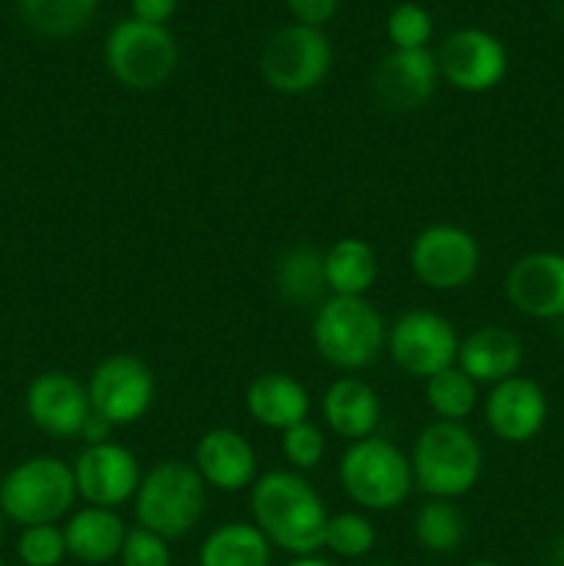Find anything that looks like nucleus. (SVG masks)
<instances>
[{"mask_svg":"<svg viewBox=\"0 0 564 566\" xmlns=\"http://www.w3.org/2000/svg\"><path fill=\"white\" fill-rule=\"evenodd\" d=\"M252 523L271 547L304 558L315 556L324 547L326 514L318 492L299 473L291 470H269L252 484Z\"/></svg>","mask_w":564,"mask_h":566,"instance_id":"nucleus-1","label":"nucleus"},{"mask_svg":"<svg viewBox=\"0 0 564 566\" xmlns=\"http://www.w3.org/2000/svg\"><path fill=\"white\" fill-rule=\"evenodd\" d=\"M409 464L420 492L440 501H457L479 484L484 451L464 423L435 420L415 440Z\"/></svg>","mask_w":564,"mask_h":566,"instance_id":"nucleus-2","label":"nucleus"},{"mask_svg":"<svg viewBox=\"0 0 564 566\" xmlns=\"http://www.w3.org/2000/svg\"><path fill=\"white\" fill-rule=\"evenodd\" d=\"M313 346L332 368H368L387 346L385 318L365 296H330L315 310Z\"/></svg>","mask_w":564,"mask_h":566,"instance_id":"nucleus-3","label":"nucleus"},{"mask_svg":"<svg viewBox=\"0 0 564 566\" xmlns=\"http://www.w3.org/2000/svg\"><path fill=\"white\" fill-rule=\"evenodd\" d=\"M337 481L348 501L365 512H390L412 492V464L398 446L385 437H365L343 451Z\"/></svg>","mask_w":564,"mask_h":566,"instance_id":"nucleus-4","label":"nucleus"},{"mask_svg":"<svg viewBox=\"0 0 564 566\" xmlns=\"http://www.w3.org/2000/svg\"><path fill=\"white\" fill-rule=\"evenodd\" d=\"M136 523L164 539H182L205 512V481L191 462L164 459L142 475L136 490Z\"/></svg>","mask_w":564,"mask_h":566,"instance_id":"nucleus-5","label":"nucleus"},{"mask_svg":"<svg viewBox=\"0 0 564 566\" xmlns=\"http://www.w3.org/2000/svg\"><path fill=\"white\" fill-rule=\"evenodd\" d=\"M75 475L55 457H33L0 479V512L28 525H55L75 506Z\"/></svg>","mask_w":564,"mask_h":566,"instance_id":"nucleus-6","label":"nucleus"},{"mask_svg":"<svg viewBox=\"0 0 564 566\" xmlns=\"http://www.w3.org/2000/svg\"><path fill=\"white\" fill-rule=\"evenodd\" d=\"M105 64L122 86L149 92L175 75L177 42L166 25H149L130 17L111 28L105 39Z\"/></svg>","mask_w":564,"mask_h":566,"instance_id":"nucleus-7","label":"nucleus"},{"mask_svg":"<svg viewBox=\"0 0 564 566\" xmlns=\"http://www.w3.org/2000/svg\"><path fill=\"white\" fill-rule=\"evenodd\" d=\"M332 66V44L321 28L293 25L282 28L265 42L260 53V72L274 92L304 94L313 92Z\"/></svg>","mask_w":564,"mask_h":566,"instance_id":"nucleus-8","label":"nucleus"},{"mask_svg":"<svg viewBox=\"0 0 564 566\" xmlns=\"http://www.w3.org/2000/svg\"><path fill=\"white\" fill-rule=\"evenodd\" d=\"M387 354L401 374L426 381L457 365L459 335L440 313L409 310L387 332Z\"/></svg>","mask_w":564,"mask_h":566,"instance_id":"nucleus-9","label":"nucleus"},{"mask_svg":"<svg viewBox=\"0 0 564 566\" xmlns=\"http://www.w3.org/2000/svg\"><path fill=\"white\" fill-rule=\"evenodd\" d=\"M409 269L420 285L431 291H459L476 280L481 269V247L457 224H431L409 249Z\"/></svg>","mask_w":564,"mask_h":566,"instance_id":"nucleus-10","label":"nucleus"},{"mask_svg":"<svg viewBox=\"0 0 564 566\" xmlns=\"http://www.w3.org/2000/svg\"><path fill=\"white\" fill-rule=\"evenodd\" d=\"M92 412L111 426L138 423L149 412L155 398L153 370L130 354H114L92 370L86 385Z\"/></svg>","mask_w":564,"mask_h":566,"instance_id":"nucleus-11","label":"nucleus"},{"mask_svg":"<svg viewBox=\"0 0 564 566\" xmlns=\"http://www.w3.org/2000/svg\"><path fill=\"white\" fill-rule=\"evenodd\" d=\"M440 75L453 88L468 94H484L506 77L509 55L498 36L481 28H462L446 36L437 53Z\"/></svg>","mask_w":564,"mask_h":566,"instance_id":"nucleus-12","label":"nucleus"},{"mask_svg":"<svg viewBox=\"0 0 564 566\" xmlns=\"http://www.w3.org/2000/svg\"><path fill=\"white\" fill-rule=\"evenodd\" d=\"M72 475H75L77 497L100 509H119L122 503L136 497L142 484L138 459L125 446L111 440L83 448L72 464Z\"/></svg>","mask_w":564,"mask_h":566,"instance_id":"nucleus-13","label":"nucleus"},{"mask_svg":"<svg viewBox=\"0 0 564 566\" xmlns=\"http://www.w3.org/2000/svg\"><path fill=\"white\" fill-rule=\"evenodd\" d=\"M503 291H506L509 304L529 318H564V254H523L509 269Z\"/></svg>","mask_w":564,"mask_h":566,"instance_id":"nucleus-14","label":"nucleus"},{"mask_svg":"<svg viewBox=\"0 0 564 566\" xmlns=\"http://www.w3.org/2000/svg\"><path fill=\"white\" fill-rule=\"evenodd\" d=\"M28 418L50 437H81L83 423L92 415L86 385L64 370L39 374L25 392Z\"/></svg>","mask_w":564,"mask_h":566,"instance_id":"nucleus-15","label":"nucleus"},{"mask_svg":"<svg viewBox=\"0 0 564 566\" xmlns=\"http://www.w3.org/2000/svg\"><path fill=\"white\" fill-rule=\"evenodd\" d=\"M547 396L529 376H512L490 390L484 418L492 434L509 446L531 442L547 420Z\"/></svg>","mask_w":564,"mask_h":566,"instance_id":"nucleus-16","label":"nucleus"},{"mask_svg":"<svg viewBox=\"0 0 564 566\" xmlns=\"http://www.w3.org/2000/svg\"><path fill=\"white\" fill-rule=\"evenodd\" d=\"M440 66L437 55L426 50H393L374 70L370 86L376 99L390 111L420 108L435 94Z\"/></svg>","mask_w":564,"mask_h":566,"instance_id":"nucleus-17","label":"nucleus"},{"mask_svg":"<svg viewBox=\"0 0 564 566\" xmlns=\"http://www.w3.org/2000/svg\"><path fill=\"white\" fill-rule=\"evenodd\" d=\"M194 470L210 490L243 492L258 481V457L252 442L238 431L210 429L194 448Z\"/></svg>","mask_w":564,"mask_h":566,"instance_id":"nucleus-18","label":"nucleus"},{"mask_svg":"<svg viewBox=\"0 0 564 566\" xmlns=\"http://www.w3.org/2000/svg\"><path fill=\"white\" fill-rule=\"evenodd\" d=\"M525 348L512 329L503 326H481L459 340L457 365L476 385H501L520 374Z\"/></svg>","mask_w":564,"mask_h":566,"instance_id":"nucleus-19","label":"nucleus"},{"mask_svg":"<svg viewBox=\"0 0 564 566\" xmlns=\"http://www.w3.org/2000/svg\"><path fill=\"white\" fill-rule=\"evenodd\" d=\"M321 415L332 434L357 442L374 437L382 418V403L368 381L357 376H341L324 390Z\"/></svg>","mask_w":564,"mask_h":566,"instance_id":"nucleus-20","label":"nucleus"},{"mask_svg":"<svg viewBox=\"0 0 564 566\" xmlns=\"http://www.w3.org/2000/svg\"><path fill=\"white\" fill-rule=\"evenodd\" d=\"M247 412L258 426L271 431H288L291 426L307 420L310 392L291 374L269 370L254 376L247 387Z\"/></svg>","mask_w":564,"mask_h":566,"instance_id":"nucleus-21","label":"nucleus"},{"mask_svg":"<svg viewBox=\"0 0 564 566\" xmlns=\"http://www.w3.org/2000/svg\"><path fill=\"white\" fill-rule=\"evenodd\" d=\"M127 525L116 509L83 506L64 525L66 556L83 564H105L119 558Z\"/></svg>","mask_w":564,"mask_h":566,"instance_id":"nucleus-22","label":"nucleus"},{"mask_svg":"<svg viewBox=\"0 0 564 566\" xmlns=\"http://www.w3.org/2000/svg\"><path fill=\"white\" fill-rule=\"evenodd\" d=\"M274 285L288 307H315L326 302V274L324 254L313 247H293L282 252L274 265Z\"/></svg>","mask_w":564,"mask_h":566,"instance_id":"nucleus-23","label":"nucleus"},{"mask_svg":"<svg viewBox=\"0 0 564 566\" xmlns=\"http://www.w3.org/2000/svg\"><path fill=\"white\" fill-rule=\"evenodd\" d=\"M376 252L363 238H341L324 254L326 287L332 296H365L374 287Z\"/></svg>","mask_w":564,"mask_h":566,"instance_id":"nucleus-24","label":"nucleus"},{"mask_svg":"<svg viewBox=\"0 0 564 566\" xmlns=\"http://www.w3.org/2000/svg\"><path fill=\"white\" fill-rule=\"evenodd\" d=\"M271 542L254 523H224L205 536L199 566H269Z\"/></svg>","mask_w":564,"mask_h":566,"instance_id":"nucleus-25","label":"nucleus"},{"mask_svg":"<svg viewBox=\"0 0 564 566\" xmlns=\"http://www.w3.org/2000/svg\"><path fill=\"white\" fill-rule=\"evenodd\" d=\"M426 403L437 420L464 423L479 407V385L459 365H451L426 379Z\"/></svg>","mask_w":564,"mask_h":566,"instance_id":"nucleus-26","label":"nucleus"},{"mask_svg":"<svg viewBox=\"0 0 564 566\" xmlns=\"http://www.w3.org/2000/svg\"><path fill=\"white\" fill-rule=\"evenodd\" d=\"M415 539L429 553H453L464 539V517L453 501L429 497L415 514Z\"/></svg>","mask_w":564,"mask_h":566,"instance_id":"nucleus-27","label":"nucleus"},{"mask_svg":"<svg viewBox=\"0 0 564 566\" xmlns=\"http://www.w3.org/2000/svg\"><path fill=\"white\" fill-rule=\"evenodd\" d=\"M22 14L44 36H75L92 22L97 0H20Z\"/></svg>","mask_w":564,"mask_h":566,"instance_id":"nucleus-28","label":"nucleus"},{"mask_svg":"<svg viewBox=\"0 0 564 566\" xmlns=\"http://www.w3.org/2000/svg\"><path fill=\"white\" fill-rule=\"evenodd\" d=\"M376 528L365 514L341 512L326 520L324 547L337 558H363L374 551Z\"/></svg>","mask_w":564,"mask_h":566,"instance_id":"nucleus-29","label":"nucleus"},{"mask_svg":"<svg viewBox=\"0 0 564 566\" xmlns=\"http://www.w3.org/2000/svg\"><path fill=\"white\" fill-rule=\"evenodd\" d=\"M435 22L431 14L418 3H401L387 17V39L396 50H426Z\"/></svg>","mask_w":564,"mask_h":566,"instance_id":"nucleus-30","label":"nucleus"},{"mask_svg":"<svg viewBox=\"0 0 564 566\" xmlns=\"http://www.w3.org/2000/svg\"><path fill=\"white\" fill-rule=\"evenodd\" d=\"M17 556L25 566H59L66 556L64 528H59V525H28L17 539Z\"/></svg>","mask_w":564,"mask_h":566,"instance_id":"nucleus-31","label":"nucleus"},{"mask_svg":"<svg viewBox=\"0 0 564 566\" xmlns=\"http://www.w3.org/2000/svg\"><path fill=\"white\" fill-rule=\"evenodd\" d=\"M282 453L296 470H315L326 457V437L310 420L282 431Z\"/></svg>","mask_w":564,"mask_h":566,"instance_id":"nucleus-32","label":"nucleus"},{"mask_svg":"<svg viewBox=\"0 0 564 566\" xmlns=\"http://www.w3.org/2000/svg\"><path fill=\"white\" fill-rule=\"evenodd\" d=\"M119 562L122 566H171L169 539L142 528V525L127 528Z\"/></svg>","mask_w":564,"mask_h":566,"instance_id":"nucleus-33","label":"nucleus"},{"mask_svg":"<svg viewBox=\"0 0 564 566\" xmlns=\"http://www.w3.org/2000/svg\"><path fill=\"white\" fill-rule=\"evenodd\" d=\"M285 3L293 20L310 28H321L337 11V0H285Z\"/></svg>","mask_w":564,"mask_h":566,"instance_id":"nucleus-34","label":"nucleus"},{"mask_svg":"<svg viewBox=\"0 0 564 566\" xmlns=\"http://www.w3.org/2000/svg\"><path fill=\"white\" fill-rule=\"evenodd\" d=\"M133 17L149 25H166L171 14L177 11V0H130Z\"/></svg>","mask_w":564,"mask_h":566,"instance_id":"nucleus-35","label":"nucleus"},{"mask_svg":"<svg viewBox=\"0 0 564 566\" xmlns=\"http://www.w3.org/2000/svg\"><path fill=\"white\" fill-rule=\"evenodd\" d=\"M111 429H114V426H111L108 420L100 418L97 412H92V415H88L86 423H83L81 437L86 440V446H100V442H108Z\"/></svg>","mask_w":564,"mask_h":566,"instance_id":"nucleus-36","label":"nucleus"},{"mask_svg":"<svg viewBox=\"0 0 564 566\" xmlns=\"http://www.w3.org/2000/svg\"><path fill=\"white\" fill-rule=\"evenodd\" d=\"M288 566H335V564L324 562V558H318V556H304V558H293Z\"/></svg>","mask_w":564,"mask_h":566,"instance_id":"nucleus-37","label":"nucleus"},{"mask_svg":"<svg viewBox=\"0 0 564 566\" xmlns=\"http://www.w3.org/2000/svg\"><path fill=\"white\" fill-rule=\"evenodd\" d=\"M553 566H564V534L558 536L556 547H553Z\"/></svg>","mask_w":564,"mask_h":566,"instance_id":"nucleus-38","label":"nucleus"},{"mask_svg":"<svg viewBox=\"0 0 564 566\" xmlns=\"http://www.w3.org/2000/svg\"><path fill=\"white\" fill-rule=\"evenodd\" d=\"M464 566H503V564H498V562H470Z\"/></svg>","mask_w":564,"mask_h":566,"instance_id":"nucleus-39","label":"nucleus"},{"mask_svg":"<svg viewBox=\"0 0 564 566\" xmlns=\"http://www.w3.org/2000/svg\"><path fill=\"white\" fill-rule=\"evenodd\" d=\"M0 539H3V512H0Z\"/></svg>","mask_w":564,"mask_h":566,"instance_id":"nucleus-40","label":"nucleus"},{"mask_svg":"<svg viewBox=\"0 0 564 566\" xmlns=\"http://www.w3.org/2000/svg\"><path fill=\"white\" fill-rule=\"evenodd\" d=\"M368 566H390V564H368Z\"/></svg>","mask_w":564,"mask_h":566,"instance_id":"nucleus-41","label":"nucleus"},{"mask_svg":"<svg viewBox=\"0 0 564 566\" xmlns=\"http://www.w3.org/2000/svg\"><path fill=\"white\" fill-rule=\"evenodd\" d=\"M59 566H66V564H59Z\"/></svg>","mask_w":564,"mask_h":566,"instance_id":"nucleus-42","label":"nucleus"},{"mask_svg":"<svg viewBox=\"0 0 564 566\" xmlns=\"http://www.w3.org/2000/svg\"><path fill=\"white\" fill-rule=\"evenodd\" d=\"M0 566H6V564H0Z\"/></svg>","mask_w":564,"mask_h":566,"instance_id":"nucleus-43","label":"nucleus"}]
</instances>
